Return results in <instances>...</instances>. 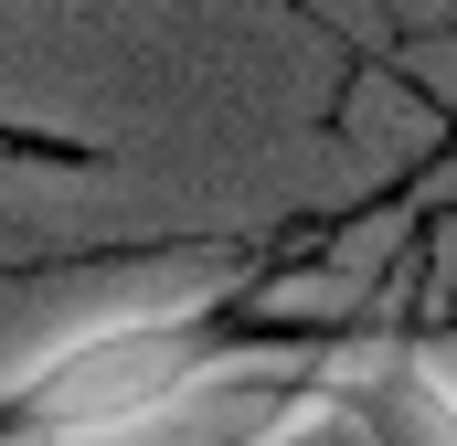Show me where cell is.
<instances>
[{
    "label": "cell",
    "instance_id": "cell-1",
    "mask_svg": "<svg viewBox=\"0 0 457 446\" xmlns=\"http://www.w3.org/2000/svg\"><path fill=\"white\" fill-rule=\"evenodd\" d=\"M224 361H245L234 298H181V309L96 319V330L43 351L0 393V446H117L138 425H160L170 404H192Z\"/></svg>",
    "mask_w": 457,
    "mask_h": 446
},
{
    "label": "cell",
    "instance_id": "cell-2",
    "mask_svg": "<svg viewBox=\"0 0 457 446\" xmlns=\"http://www.w3.org/2000/svg\"><path fill=\"white\" fill-rule=\"evenodd\" d=\"M309 393H320L361 446H457V383H436V372H426L415 351H394V340L341 351Z\"/></svg>",
    "mask_w": 457,
    "mask_h": 446
}]
</instances>
